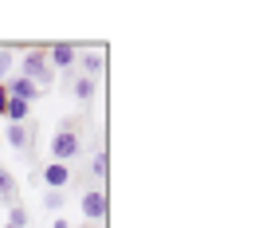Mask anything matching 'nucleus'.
Returning <instances> with one entry per match:
<instances>
[{
	"instance_id": "20e7f679",
	"label": "nucleus",
	"mask_w": 255,
	"mask_h": 228,
	"mask_svg": "<svg viewBox=\"0 0 255 228\" xmlns=\"http://www.w3.org/2000/svg\"><path fill=\"white\" fill-rule=\"evenodd\" d=\"M106 205H110V201H106V189H87L83 201H79V209H83L87 221H102V217H106Z\"/></svg>"
},
{
	"instance_id": "39448f33",
	"label": "nucleus",
	"mask_w": 255,
	"mask_h": 228,
	"mask_svg": "<svg viewBox=\"0 0 255 228\" xmlns=\"http://www.w3.org/2000/svg\"><path fill=\"white\" fill-rule=\"evenodd\" d=\"M75 59H79V47H75V43H51V51H47L51 71H55V67H59V71H71Z\"/></svg>"
},
{
	"instance_id": "7ed1b4c3",
	"label": "nucleus",
	"mask_w": 255,
	"mask_h": 228,
	"mask_svg": "<svg viewBox=\"0 0 255 228\" xmlns=\"http://www.w3.org/2000/svg\"><path fill=\"white\" fill-rule=\"evenodd\" d=\"M4 91H8V98H20V102H28V106H32L35 98L43 95V91L35 87L32 79H24V75H12V79H4Z\"/></svg>"
},
{
	"instance_id": "f3484780",
	"label": "nucleus",
	"mask_w": 255,
	"mask_h": 228,
	"mask_svg": "<svg viewBox=\"0 0 255 228\" xmlns=\"http://www.w3.org/2000/svg\"><path fill=\"white\" fill-rule=\"evenodd\" d=\"M0 146H4V138H0Z\"/></svg>"
},
{
	"instance_id": "6e6552de",
	"label": "nucleus",
	"mask_w": 255,
	"mask_h": 228,
	"mask_svg": "<svg viewBox=\"0 0 255 228\" xmlns=\"http://www.w3.org/2000/svg\"><path fill=\"white\" fill-rule=\"evenodd\" d=\"M0 138H4V142H8V146H16V150H24V146H28V142H32V138H28V126H16V122H12V126H8V130L0 134Z\"/></svg>"
},
{
	"instance_id": "4468645a",
	"label": "nucleus",
	"mask_w": 255,
	"mask_h": 228,
	"mask_svg": "<svg viewBox=\"0 0 255 228\" xmlns=\"http://www.w3.org/2000/svg\"><path fill=\"white\" fill-rule=\"evenodd\" d=\"M91 169H95V177L102 181V177H106V169H110V158H106V154H95V162H91Z\"/></svg>"
},
{
	"instance_id": "0eeeda50",
	"label": "nucleus",
	"mask_w": 255,
	"mask_h": 228,
	"mask_svg": "<svg viewBox=\"0 0 255 228\" xmlns=\"http://www.w3.org/2000/svg\"><path fill=\"white\" fill-rule=\"evenodd\" d=\"M75 63H83V79H91V75H98V71L106 67V55H102V51H79Z\"/></svg>"
},
{
	"instance_id": "dca6fc26",
	"label": "nucleus",
	"mask_w": 255,
	"mask_h": 228,
	"mask_svg": "<svg viewBox=\"0 0 255 228\" xmlns=\"http://www.w3.org/2000/svg\"><path fill=\"white\" fill-rule=\"evenodd\" d=\"M51 228H71V225H67L63 217H55V225H51Z\"/></svg>"
},
{
	"instance_id": "1a4fd4ad",
	"label": "nucleus",
	"mask_w": 255,
	"mask_h": 228,
	"mask_svg": "<svg viewBox=\"0 0 255 228\" xmlns=\"http://www.w3.org/2000/svg\"><path fill=\"white\" fill-rule=\"evenodd\" d=\"M75 98L79 102H91L95 98V79H75Z\"/></svg>"
},
{
	"instance_id": "9b49d317",
	"label": "nucleus",
	"mask_w": 255,
	"mask_h": 228,
	"mask_svg": "<svg viewBox=\"0 0 255 228\" xmlns=\"http://www.w3.org/2000/svg\"><path fill=\"white\" fill-rule=\"evenodd\" d=\"M43 205H47V213H59L67 205V197L59 193V189H47V197H43Z\"/></svg>"
},
{
	"instance_id": "f257e3e1",
	"label": "nucleus",
	"mask_w": 255,
	"mask_h": 228,
	"mask_svg": "<svg viewBox=\"0 0 255 228\" xmlns=\"http://www.w3.org/2000/svg\"><path fill=\"white\" fill-rule=\"evenodd\" d=\"M20 75H24V79H32L39 91L55 83V71H51V63H47V51H43V47L24 51V59H20Z\"/></svg>"
},
{
	"instance_id": "2eb2a0df",
	"label": "nucleus",
	"mask_w": 255,
	"mask_h": 228,
	"mask_svg": "<svg viewBox=\"0 0 255 228\" xmlns=\"http://www.w3.org/2000/svg\"><path fill=\"white\" fill-rule=\"evenodd\" d=\"M4 110H8V91H4V83H0V118H4Z\"/></svg>"
},
{
	"instance_id": "9d476101",
	"label": "nucleus",
	"mask_w": 255,
	"mask_h": 228,
	"mask_svg": "<svg viewBox=\"0 0 255 228\" xmlns=\"http://www.w3.org/2000/svg\"><path fill=\"white\" fill-rule=\"evenodd\" d=\"M28 225V209H24V205H12V209H8V228H24Z\"/></svg>"
},
{
	"instance_id": "423d86ee",
	"label": "nucleus",
	"mask_w": 255,
	"mask_h": 228,
	"mask_svg": "<svg viewBox=\"0 0 255 228\" xmlns=\"http://www.w3.org/2000/svg\"><path fill=\"white\" fill-rule=\"evenodd\" d=\"M67 181H71L67 165H59V162H47V165H43V185H51V189H59V193H63Z\"/></svg>"
},
{
	"instance_id": "f03ea898",
	"label": "nucleus",
	"mask_w": 255,
	"mask_h": 228,
	"mask_svg": "<svg viewBox=\"0 0 255 228\" xmlns=\"http://www.w3.org/2000/svg\"><path fill=\"white\" fill-rule=\"evenodd\" d=\"M75 154H79V134H75V126H71V122H63V130L51 138V162L67 165Z\"/></svg>"
},
{
	"instance_id": "f8f14e48",
	"label": "nucleus",
	"mask_w": 255,
	"mask_h": 228,
	"mask_svg": "<svg viewBox=\"0 0 255 228\" xmlns=\"http://www.w3.org/2000/svg\"><path fill=\"white\" fill-rule=\"evenodd\" d=\"M12 189H16V177H12L8 169H0V197H4V201H12Z\"/></svg>"
},
{
	"instance_id": "ddd939ff",
	"label": "nucleus",
	"mask_w": 255,
	"mask_h": 228,
	"mask_svg": "<svg viewBox=\"0 0 255 228\" xmlns=\"http://www.w3.org/2000/svg\"><path fill=\"white\" fill-rule=\"evenodd\" d=\"M12 67H16V55L12 51H0V79H12Z\"/></svg>"
}]
</instances>
